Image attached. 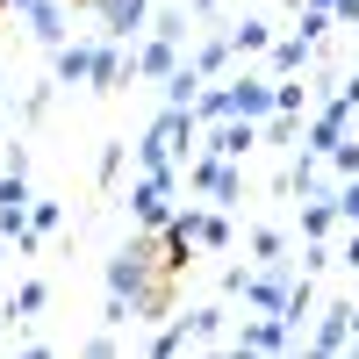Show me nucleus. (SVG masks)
Listing matches in <instances>:
<instances>
[{"instance_id": "nucleus-2", "label": "nucleus", "mask_w": 359, "mask_h": 359, "mask_svg": "<svg viewBox=\"0 0 359 359\" xmlns=\"http://www.w3.org/2000/svg\"><path fill=\"white\" fill-rule=\"evenodd\" d=\"M172 230L187 237L194 252H223V245H230V223H223V216H201V208H187V216H172Z\"/></svg>"}, {"instance_id": "nucleus-3", "label": "nucleus", "mask_w": 359, "mask_h": 359, "mask_svg": "<svg viewBox=\"0 0 359 359\" xmlns=\"http://www.w3.org/2000/svg\"><path fill=\"white\" fill-rule=\"evenodd\" d=\"M252 144H259V123H252V115H223L216 137H208V151H216V158H245Z\"/></svg>"}, {"instance_id": "nucleus-22", "label": "nucleus", "mask_w": 359, "mask_h": 359, "mask_svg": "<svg viewBox=\"0 0 359 359\" xmlns=\"http://www.w3.org/2000/svg\"><path fill=\"white\" fill-rule=\"evenodd\" d=\"M252 252L259 259H280V230H252Z\"/></svg>"}, {"instance_id": "nucleus-10", "label": "nucleus", "mask_w": 359, "mask_h": 359, "mask_svg": "<svg viewBox=\"0 0 359 359\" xmlns=\"http://www.w3.org/2000/svg\"><path fill=\"white\" fill-rule=\"evenodd\" d=\"M345 115H352V101H338L331 115H316V123H309V151H316V158H331V144L345 137Z\"/></svg>"}, {"instance_id": "nucleus-1", "label": "nucleus", "mask_w": 359, "mask_h": 359, "mask_svg": "<svg viewBox=\"0 0 359 359\" xmlns=\"http://www.w3.org/2000/svg\"><path fill=\"white\" fill-rule=\"evenodd\" d=\"M187 187H201L208 201H237V158H194V172H187Z\"/></svg>"}, {"instance_id": "nucleus-26", "label": "nucleus", "mask_w": 359, "mask_h": 359, "mask_svg": "<svg viewBox=\"0 0 359 359\" xmlns=\"http://www.w3.org/2000/svg\"><path fill=\"white\" fill-rule=\"evenodd\" d=\"M338 259H345V266H359V230H352V245H345V252H338Z\"/></svg>"}, {"instance_id": "nucleus-18", "label": "nucleus", "mask_w": 359, "mask_h": 359, "mask_svg": "<svg viewBox=\"0 0 359 359\" xmlns=\"http://www.w3.org/2000/svg\"><path fill=\"white\" fill-rule=\"evenodd\" d=\"M94 86H101V94H108V86H123V57H115L108 43L94 50Z\"/></svg>"}, {"instance_id": "nucleus-20", "label": "nucleus", "mask_w": 359, "mask_h": 359, "mask_svg": "<svg viewBox=\"0 0 359 359\" xmlns=\"http://www.w3.org/2000/svg\"><path fill=\"white\" fill-rule=\"evenodd\" d=\"M187 331H194V338H216V331H223V309H194Z\"/></svg>"}, {"instance_id": "nucleus-11", "label": "nucleus", "mask_w": 359, "mask_h": 359, "mask_svg": "<svg viewBox=\"0 0 359 359\" xmlns=\"http://www.w3.org/2000/svg\"><path fill=\"white\" fill-rule=\"evenodd\" d=\"M50 72L65 79V86H72V79H94V50H86V43H57V57H50Z\"/></svg>"}, {"instance_id": "nucleus-8", "label": "nucleus", "mask_w": 359, "mask_h": 359, "mask_svg": "<svg viewBox=\"0 0 359 359\" xmlns=\"http://www.w3.org/2000/svg\"><path fill=\"white\" fill-rule=\"evenodd\" d=\"M15 8L36 22V36H43V43H65V8H57V0H15Z\"/></svg>"}, {"instance_id": "nucleus-25", "label": "nucleus", "mask_w": 359, "mask_h": 359, "mask_svg": "<svg viewBox=\"0 0 359 359\" xmlns=\"http://www.w3.org/2000/svg\"><path fill=\"white\" fill-rule=\"evenodd\" d=\"M331 15L338 22H359V0H331Z\"/></svg>"}, {"instance_id": "nucleus-15", "label": "nucleus", "mask_w": 359, "mask_h": 359, "mask_svg": "<svg viewBox=\"0 0 359 359\" xmlns=\"http://www.w3.org/2000/svg\"><path fill=\"white\" fill-rule=\"evenodd\" d=\"M331 223H338V201H323V194H316V201L302 208V237H331Z\"/></svg>"}, {"instance_id": "nucleus-5", "label": "nucleus", "mask_w": 359, "mask_h": 359, "mask_svg": "<svg viewBox=\"0 0 359 359\" xmlns=\"http://www.w3.org/2000/svg\"><path fill=\"white\" fill-rule=\"evenodd\" d=\"M94 8H101V22H108V36L123 43V36H137V29H144L151 0H94Z\"/></svg>"}, {"instance_id": "nucleus-27", "label": "nucleus", "mask_w": 359, "mask_h": 359, "mask_svg": "<svg viewBox=\"0 0 359 359\" xmlns=\"http://www.w3.org/2000/svg\"><path fill=\"white\" fill-rule=\"evenodd\" d=\"M345 101H352V108H359V72H352V79H345Z\"/></svg>"}, {"instance_id": "nucleus-21", "label": "nucleus", "mask_w": 359, "mask_h": 359, "mask_svg": "<svg viewBox=\"0 0 359 359\" xmlns=\"http://www.w3.org/2000/svg\"><path fill=\"white\" fill-rule=\"evenodd\" d=\"M57 216H65L57 201H36V208H29V223H36V237H50V230H57Z\"/></svg>"}, {"instance_id": "nucleus-16", "label": "nucleus", "mask_w": 359, "mask_h": 359, "mask_svg": "<svg viewBox=\"0 0 359 359\" xmlns=\"http://www.w3.org/2000/svg\"><path fill=\"white\" fill-rule=\"evenodd\" d=\"M273 108H280V115H302V108H309V86H294V72L273 79Z\"/></svg>"}, {"instance_id": "nucleus-23", "label": "nucleus", "mask_w": 359, "mask_h": 359, "mask_svg": "<svg viewBox=\"0 0 359 359\" xmlns=\"http://www.w3.org/2000/svg\"><path fill=\"white\" fill-rule=\"evenodd\" d=\"M158 36H172V43H180V36H187V15H180V8H165V15H158Z\"/></svg>"}, {"instance_id": "nucleus-28", "label": "nucleus", "mask_w": 359, "mask_h": 359, "mask_svg": "<svg viewBox=\"0 0 359 359\" xmlns=\"http://www.w3.org/2000/svg\"><path fill=\"white\" fill-rule=\"evenodd\" d=\"M352 345H359V302H352Z\"/></svg>"}, {"instance_id": "nucleus-12", "label": "nucleus", "mask_w": 359, "mask_h": 359, "mask_svg": "<svg viewBox=\"0 0 359 359\" xmlns=\"http://www.w3.org/2000/svg\"><path fill=\"white\" fill-rule=\"evenodd\" d=\"M302 65H309V36H287V43H273V79L302 72Z\"/></svg>"}, {"instance_id": "nucleus-7", "label": "nucleus", "mask_w": 359, "mask_h": 359, "mask_svg": "<svg viewBox=\"0 0 359 359\" xmlns=\"http://www.w3.org/2000/svg\"><path fill=\"white\" fill-rule=\"evenodd\" d=\"M309 345H316V352H345V345H352V302H331V309H323V323H316Z\"/></svg>"}, {"instance_id": "nucleus-17", "label": "nucleus", "mask_w": 359, "mask_h": 359, "mask_svg": "<svg viewBox=\"0 0 359 359\" xmlns=\"http://www.w3.org/2000/svg\"><path fill=\"white\" fill-rule=\"evenodd\" d=\"M43 302H50V287H43V280H22V287H15V309H8V316H36Z\"/></svg>"}, {"instance_id": "nucleus-9", "label": "nucleus", "mask_w": 359, "mask_h": 359, "mask_svg": "<svg viewBox=\"0 0 359 359\" xmlns=\"http://www.w3.org/2000/svg\"><path fill=\"white\" fill-rule=\"evenodd\" d=\"M230 101H237V115L259 123V115L273 108V79H230Z\"/></svg>"}, {"instance_id": "nucleus-6", "label": "nucleus", "mask_w": 359, "mask_h": 359, "mask_svg": "<svg viewBox=\"0 0 359 359\" xmlns=\"http://www.w3.org/2000/svg\"><path fill=\"white\" fill-rule=\"evenodd\" d=\"M280 345H287V316H273V309L237 331V352H280Z\"/></svg>"}, {"instance_id": "nucleus-4", "label": "nucleus", "mask_w": 359, "mask_h": 359, "mask_svg": "<svg viewBox=\"0 0 359 359\" xmlns=\"http://www.w3.org/2000/svg\"><path fill=\"white\" fill-rule=\"evenodd\" d=\"M172 65H180V43L172 36H151L144 50H130V79H165Z\"/></svg>"}, {"instance_id": "nucleus-19", "label": "nucleus", "mask_w": 359, "mask_h": 359, "mask_svg": "<svg viewBox=\"0 0 359 359\" xmlns=\"http://www.w3.org/2000/svg\"><path fill=\"white\" fill-rule=\"evenodd\" d=\"M331 172H345V180L359 172V144H352V137H338V144H331Z\"/></svg>"}, {"instance_id": "nucleus-13", "label": "nucleus", "mask_w": 359, "mask_h": 359, "mask_svg": "<svg viewBox=\"0 0 359 359\" xmlns=\"http://www.w3.org/2000/svg\"><path fill=\"white\" fill-rule=\"evenodd\" d=\"M230 50H245V57L252 50H273V29H266V22H237L230 29Z\"/></svg>"}, {"instance_id": "nucleus-24", "label": "nucleus", "mask_w": 359, "mask_h": 359, "mask_svg": "<svg viewBox=\"0 0 359 359\" xmlns=\"http://www.w3.org/2000/svg\"><path fill=\"white\" fill-rule=\"evenodd\" d=\"M338 216H345V223H359V172H352V187L338 194Z\"/></svg>"}, {"instance_id": "nucleus-14", "label": "nucleus", "mask_w": 359, "mask_h": 359, "mask_svg": "<svg viewBox=\"0 0 359 359\" xmlns=\"http://www.w3.org/2000/svg\"><path fill=\"white\" fill-rule=\"evenodd\" d=\"M223 65H230V36H208V43L194 50V72H201V79H216Z\"/></svg>"}]
</instances>
